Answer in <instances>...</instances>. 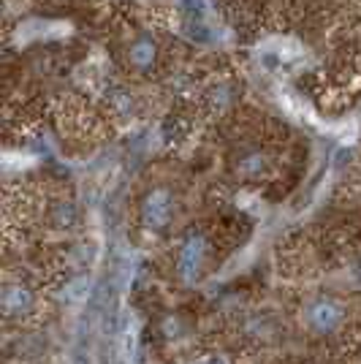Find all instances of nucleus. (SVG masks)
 <instances>
[{
    "label": "nucleus",
    "instance_id": "obj_1",
    "mask_svg": "<svg viewBox=\"0 0 361 364\" xmlns=\"http://www.w3.org/2000/svg\"><path fill=\"white\" fill-rule=\"evenodd\" d=\"M152 58H155V44H152L150 38H139L134 44V49H131V60L136 63V65H150Z\"/></svg>",
    "mask_w": 361,
    "mask_h": 364
}]
</instances>
